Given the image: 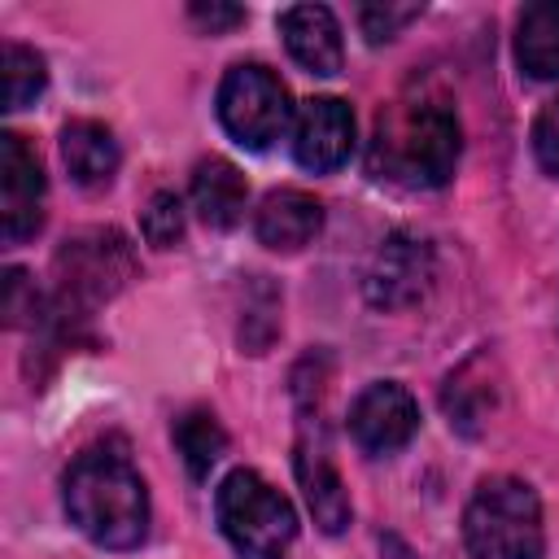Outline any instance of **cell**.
<instances>
[{"mask_svg": "<svg viewBox=\"0 0 559 559\" xmlns=\"http://www.w3.org/2000/svg\"><path fill=\"white\" fill-rule=\"evenodd\" d=\"M463 131L445 100H402L376 118L371 175L406 188H441L459 166Z\"/></svg>", "mask_w": 559, "mask_h": 559, "instance_id": "7a4b0ae2", "label": "cell"}, {"mask_svg": "<svg viewBox=\"0 0 559 559\" xmlns=\"http://www.w3.org/2000/svg\"><path fill=\"white\" fill-rule=\"evenodd\" d=\"M293 105L275 70L258 61H240L218 83V122L245 148H271L288 131Z\"/></svg>", "mask_w": 559, "mask_h": 559, "instance_id": "5b68a950", "label": "cell"}, {"mask_svg": "<svg viewBox=\"0 0 559 559\" xmlns=\"http://www.w3.org/2000/svg\"><path fill=\"white\" fill-rule=\"evenodd\" d=\"M44 166L35 148L4 131L0 135V236L4 245H22L44 223Z\"/></svg>", "mask_w": 559, "mask_h": 559, "instance_id": "ba28073f", "label": "cell"}, {"mask_svg": "<svg viewBox=\"0 0 559 559\" xmlns=\"http://www.w3.org/2000/svg\"><path fill=\"white\" fill-rule=\"evenodd\" d=\"M533 157L546 175L559 179V96L550 105H542V114L533 122Z\"/></svg>", "mask_w": 559, "mask_h": 559, "instance_id": "7402d4cb", "label": "cell"}, {"mask_svg": "<svg viewBox=\"0 0 559 559\" xmlns=\"http://www.w3.org/2000/svg\"><path fill=\"white\" fill-rule=\"evenodd\" d=\"M140 231H144V240L153 249H175L183 240V205H179V197L166 192V188L153 192L144 214H140Z\"/></svg>", "mask_w": 559, "mask_h": 559, "instance_id": "d6986e66", "label": "cell"}, {"mask_svg": "<svg viewBox=\"0 0 559 559\" xmlns=\"http://www.w3.org/2000/svg\"><path fill=\"white\" fill-rule=\"evenodd\" d=\"M515 61L528 79H559V0L524 4L515 17Z\"/></svg>", "mask_w": 559, "mask_h": 559, "instance_id": "2e32d148", "label": "cell"}, {"mask_svg": "<svg viewBox=\"0 0 559 559\" xmlns=\"http://www.w3.org/2000/svg\"><path fill=\"white\" fill-rule=\"evenodd\" d=\"M188 17L201 26V31H210V35H223V31H231V26H240L245 22V9L240 4H218V0H210V4H192L188 9Z\"/></svg>", "mask_w": 559, "mask_h": 559, "instance_id": "603a6c76", "label": "cell"}, {"mask_svg": "<svg viewBox=\"0 0 559 559\" xmlns=\"http://www.w3.org/2000/svg\"><path fill=\"white\" fill-rule=\"evenodd\" d=\"M175 450L183 454V467H188V476L192 480H205L210 476V467L223 459V450H227V432H223V424L214 419V411H205V406H192V411H183L179 419H175Z\"/></svg>", "mask_w": 559, "mask_h": 559, "instance_id": "e0dca14e", "label": "cell"}, {"mask_svg": "<svg viewBox=\"0 0 559 559\" xmlns=\"http://www.w3.org/2000/svg\"><path fill=\"white\" fill-rule=\"evenodd\" d=\"M52 266H57V284H61L66 306H100L135 275V253H131L122 231L87 227V231H74L57 249Z\"/></svg>", "mask_w": 559, "mask_h": 559, "instance_id": "8992f818", "label": "cell"}, {"mask_svg": "<svg viewBox=\"0 0 559 559\" xmlns=\"http://www.w3.org/2000/svg\"><path fill=\"white\" fill-rule=\"evenodd\" d=\"M280 35L288 57L310 70V74H341L345 66V44H341V22L328 4H293L280 13Z\"/></svg>", "mask_w": 559, "mask_h": 559, "instance_id": "8fae6325", "label": "cell"}, {"mask_svg": "<svg viewBox=\"0 0 559 559\" xmlns=\"http://www.w3.org/2000/svg\"><path fill=\"white\" fill-rule=\"evenodd\" d=\"M415 428H419V406L393 380L367 384L349 406V437L362 454H397L415 437Z\"/></svg>", "mask_w": 559, "mask_h": 559, "instance_id": "9c48e42d", "label": "cell"}, {"mask_svg": "<svg viewBox=\"0 0 559 559\" xmlns=\"http://www.w3.org/2000/svg\"><path fill=\"white\" fill-rule=\"evenodd\" d=\"M4 319L9 328H22V323H39V293H35V280L22 271V266H9L4 271Z\"/></svg>", "mask_w": 559, "mask_h": 559, "instance_id": "ffe728a7", "label": "cell"}, {"mask_svg": "<svg viewBox=\"0 0 559 559\" xmlns=\"http://www.w3.org/2000/svg\"><path fill=\"white\" fill-rule=\"evenodd\" d=\"M245 197H249V183L227 157H201L197 162V170H192V210L205 227H214V231L236 227L240 214H245Z\"/></svg>", "mask_w": 559, "mask_h": 559, "instance_id": "9a60e30c", "label": "cell"}, {"mask_svg": "<svg viewBox=\"0 0 559 559\" xmlns=\"http://www.w3.org/2000/svg\"><path fill=\"white\" fill-rule=\"evenodd\" d=\"M354 153V109L341 96H310L297 105L293 118V157L314 170L328 175L336 166H345Z\"/></svg>", "mask_w": 559, "mask_h": 559, "instance_id": "30bf717a", "label": "cell"}, {"mask_svg": "<svg viewBox=\"0 0 559 559\" xmlns=\"http://www.w3.org/2000/svg\"><path fill=\"white\" fill-rule=\"evenodd\" d=\"M323 227V205L310 197V192H297V188H275L262 197L258 205V218H253V231L266 249L275 253H297L306 249Z\"/></svg>", "mask_w": 559, "mask_h": 559, "instance_id": "4fadbf2b", "label": "cell"}, {"mask_svg": "<svg viewBox=\"0 0 559 559\" xmlns=\"http://www.w3.org/2000/svg\"><path fill=\"white\" fill-rule=\"evenodd\" d=\"M118 140L105 122L74 118L61 127V162L79 188H105L118 175Z\"/></svg>", "mask_w": 559, "mask_h": 559, "instance_id": "5bb4252c", "label": "cell"}, {"mask_svg": "<svg viewBox=\"0 0 559 559\" xmlns=\"http://www.w3.org/2000/svg\"><path fill=\"white\" fill-rule=\"evenodd\" d=\"M432 280H437L432 249L411 231H389L362 271V293L376 310H406L428 297Z\"/></svg>", "mask_w": 559, "mask_h": 559, "instance_id": "52a82bcc", "label": "cell"}, {"mask_svg": "<svg viewBox=\"0 0 559 559\" xmlns=\"http://www.w3.org/2000/svg\"><path fill=\"white\" fill-rule=\"evenodd\" d=\"M463 537L476 559H542V502L520 476H485L463 511Z\"/></svg>", "mask_w": 559, "mask_h": 559, "instance_id": "3957f363", "label": "cell"}, {"mask_svg": "<svg viewBox=\"0 0 559 559\" xmlns=\"http://www.w3.org/2000/svg\"><path fill=\"white\" fill-rule=\"evenodd\" d=\"M214 515L236 559H284V550L297 537L293 502L253 467H236L223 476L214 493Z\"/></svg>", "mask_w": 559, "mask_h": 559, "instance_id": "277c9868", "label": "cell"}, {"mask_svg": "<svg viewBox=\"0 0 559 559\" xmlns=\"http://www.w3.org/2000/svg\"><path fill=\"white\" fill-rule=\"evenodd\" d=\"M0 83H4V109H22L31 105L44 83H48V70H44V57L26 44H13L4 39L0 44Z\"/></svg>", "mask_w": 559, "mask_h": 559, "instance_id": "ac0fdd59", "label": "cell"}, {"mask_svg": "<svg viewBox=\"0 0 559 559\" xmlns=\"http://www.w3.org/2000/svg\"><path fill=\"white\" fill-rule=\"evenodd\" d=\"M380 550H384V559H415V555H411V546H406L402 537H393V533H389V537H380Z\"/></svg>", "mask_w": 559, "mask_h": 559, "instance_id": "cb8c5ba5", "label": "cell"}, {"mask_svg": "<svg viewBox=\"0 0 559 559\" xmlns=\"http://www.w3.org/2000/svg\"><path fill=\"white\" fill-rule=\"evenodd\" d=\"M424 13V4H362L358 9V26H362V35L371 39V44H384V39H393L406 22H415Z\"/></svg>", "mask_w": 559, "mask_h": 559, "instance_id": "44dd1931", "label": "cell"}, {"mask_svg": "<svg viewBox=\"0 0 559 559\" xmlns=\"http://www.w3.org/2000/svg\"><path fill=\"white\" fill-rule=\"evenodd\" d=\"M61 498L70 524L105 550H131L148 533V489L118 450H83L61 480Z\"/></svg>", "mask_w": 559, "mask_h": 559, "instance_id": "6da1fadb", "label": "cell"}, {"mask_svg": "<svg viewBox=\"0 0 559 559\" xmlns=\"http://www.w3.org/2000/svg\"><path fill=\"white\" fill-rule=\"evenodd\" d=\"M293 472H297V485L306 493V507H310L314 524L336 537L349 524L354 507H349V489H345V480H341L328 445L314 441V437H301L297 441V454H293Z\"/></svg>", "mask_w": 559, "mask_h": 559, "instance_id": "7c38bea8", "label": "cell"}]
</instances>
